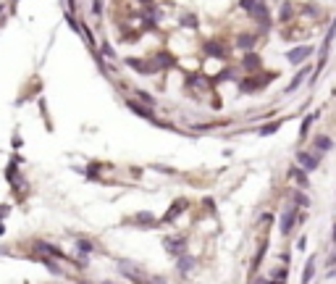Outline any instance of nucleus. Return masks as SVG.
Returning <instances> with one entry per match:
<instances>
[{
    "label": "nucleus",
    "mask_w": 336,
    "mask_h": 284,
    "mask_svg": "<svg viewBox=\"0 0 336 284\" xmlns=\"http://www.w3.org/2000/svg\"><path fill=\"white\" fill-rule=\"evenodd\" d=\"M276 74H242V79L236 82V87H239L242 95H257V92H263L265 87L271 84V79Z\"/></svg>",
    "instance_id": "obj_1"
},
{
    "label": "nucleus",
    "mask_w": 336,
    "mask_h": 284,
    "mask_svg": "<svg viewBox=\"0 0 336 284\" xmlns=\"http://www.w3.org/2000/svg\"><path fill=\"white\" fill-rule=\"evenodd\" d=\"M231 50L234 45L221 40V37H213V40L205 42V56H208L210 61H221V63H228L231 61Z\"/></svg>",
    "instance_id": "obj_2"
},
{
    "label": "nucleus",
    "mask_w": 336,
    "mask_h": 284,
    "mask_svg": "<svg viewBox=\"0 0 336 284\" xmlns=\"http://www.w3.org/2000/svg\"><path fill=\"white\" fill-rule=\"evenodd\" d=\"M297 219H300V208L289 200L284 208H281V216H279V232H281V237H292V232L297 229Z\"/></svg>",
    "instance_id": "obj_3"
},
{
    "label": "nucleus",
    "mask_w": 336,
    "mask_h": 284,
    "mask_svg": "<svg viewBox=\"0 0 336 284\" xmlns=\"http://www.w3.org/2000/svg\"><path fill=\"white\" fill-rule=\"evenodd\" d=\"M124 226L134 229H160V216H155L152 211H137L132 216L124 219Z\"/></svg>",
    "instance_id": "obj_4"
},
{
    "label": "nucleus",
    "mask_w": 336,
    "mask_h": 284,
    "mask_svg": "<svg viewBox=\"0 0 336 284\" xmlns=\"http://www.w3.org/2000/svg\"><path fill=\"white\" fill-rule=\"evenodd\" d=\"M116 266H118V271H121V276H126L132 284H144L150 279V274L144 271L142 266H137L134 260H124V258H118L116 260Z\"/></svg>",
    "instance_id": "obj_5"
},
{
    "label": "nucleus",
    "mask_w": 336,
    "mask_h": 284,
    "mask_svg": "<svg viewBox=\"0 0 336 284\" xmlns=\"http://www.w3.org/2000/svg\"><path fill=\"white\" fill-rule=\"evenodd\" d=\"M187 248H189V237H187L184 232H176V234L163 237V250H166L171 258H179V255H184V252H189Z\"/></svg>",
    "instance_id": "obj_6"
},
{
    "label": "nucleus",
    "mask_w": 336,
    "mask_h": 284,
    "mask_svg": "<svg viewBox=\"0 0 336 284\" xmlns=\"http://www.w3.org/2000/svg\"><path fill=\"white\" fill-rule=\"evenodd\" d=\"M189 197H176L171 205L166 208V213L160 216V226H171V224H176L179 221V216H184V213L189 211Z\"/></svg>",
    "instance_id": "obj_7"
},
{
    "label": "nucleus",
    "mask_w": 336,
    "mask_h": 284,
    "mask_svg": "<svg viewBox=\"0 0 336 284\" xmlns=\"http://www.w3.org/2000/svg\"><path fill=\"white\" fill-rule=\"evenodd\" d=\"M294 163L302 166L308 174H312V171H318V168H320V163H323V156H318V153L310 150V148H297Z\"/></svg>",
    "instance_id": "obj_8"
},
{
    "label": "nucleus",
    "mask_w": 336,
    "mask_h": 284,
    "mask_svg": "<svg viewBox=\"0 0 336 284\" xmlns=\"http://www.w3.org/2000/svg\"><path fill=\"white\" fill-rule=\"evenodd\" d=\"M124 105L129 111L134 113V116H140L142 121H147V124H160V119L155 116V108H150V105H144V103H140V100H134V97H124Z\"/></svg>",
    "instance_id": "obj_9"
},
{
    "label": "nucleus",
    "mask_w": 336,
    "mask_h": 284,
    "mask_svg": "<svg viewBox=\"0 0 336 284\" xmlns=\"http://www.w3.org/2000/svg\"><path fill=\"white\" fill-rule=\"evenodd\" d=\"M239 68H242V74H260V71H263V58H260V53H257V50L244 53V56L239 58Z\"/></svg>",
    "instance_id": "obj_10"
},
{
    "label": "nucleus",
    "mask_w": 336,
    "mask_h": 284,
    "mask_svg": "<svg viewBox=\"0 0 336 284\" xmlns=\"http://www.w3.org/2000/svg\"><path fill=\"white\" fill-rule=\"evenodd\" d=\"M310 56H312V45H297V48L286 50L284 58H286V63H292V66H305Z\"/></svg>",
    "instance_id": "obj_11"
},
{
    "label": "nucleus",
    "mask_w": 336,
    "mask_h": 284,
    "mask_svg": "<svg viewBox=\"0 0 336 284\" xmlns=\"http://www.w3.org/2000/svg\"><path fill=\"white\" fill-rule=\"evenodd\" d=\"M310 150H315L318 156H328V153L334 150V140H331V134H323V132L312 134V137H310Z\"/></svg>",
    "instance_id": "obj_12"
},
{
    "label": "nucleus",
    "mask_w": 336,
    "mask_h": 284,
    "mask_svg": "<svg viewBox=\"0 0 336 284\" xmlns=\"http://www.w3.org/2000/svg\"><path fill=\"white\" fill-rule=\"evenodd\" d=\"M289 179H292L294 187H300V189H310L312 187V184H310V174L305 171L302 166H297V163L289 166Z\"/></svg>",
    "instance_id": "obj_13"
},
{
    "label": "nucleus",
    "mask_w": 336,
    "mask_h": 284,
    "mask_svg": "<svg viewBox=\"0 0 336 284\" xmlns=\"http://www.w3.org/2000/svg\"><path fill=\"white\" fill-rule=\"evenodd\" d=\"M257 40H260V37H257L255 32H242V34H236V40L231 45L236 50H242V53H250V50L257 48Z\"/></svg>",
    "instance_id": "obj_14"
},
{
    "label": "nucleus",
    "mask_w": 336,
    "mask_h": 284,
    "mask_svg": "<svg viewBox=\"0 0 336 284\" xmlns=\"http://www.w3.org/2000/svg\"><path fill=\"white\" fill-rule=\"evenodd\" d=\"M310 74H312V66H310V63L300 66V71H297V74H294V79H292V82H289L286 87H284V92H286V95H292V92H297V90H300L302 84H305V79H308Z\"/></svg>",
    "instance_id": "obj_15"
},
{
    "label": "nucleus",
    "mask_w": 336,
    "mask_h": 284,
    "mask_svg": "<svg viewBox=\"0 0 336 284\" xmlns=\"http://www.w3.org/2000/svg\"><path fill=\"white\" fill-rule=\"evenodd\" d=\"M318 119H320V111H310L308 116L302 119V124H300V145L310 140V132H312V126H315Z\"/></svg>",
    "instance_id": "obj_16"
},
{
    "label": "nucleus",
    "mask_w": 336,
    "mask_h": 284,
    "mask_svg": "<svg viewBox=\"0 0 336 284\" xmlns=\"http://www.w3.org/2000/svg\"><path fill=\"white\" fill-rule=\"evenodd\" d=\"M74 248H76V255L89 258V255H92V252L97 250V245H95V240H89V237H76Z\"/></svg>",
    "instance_id": "obj_17"
},
{
    "label": "nucleus",
    "mask_w": 336,
    "mask_h": 284,
    "mask_svg": "<svg viewBox=\"0 0 336 284\" xmlns=\"http://www.w3.org/2000/svg\"><path fill=\"white\" fill-rule=\"evenodd\" d=\"M176 266H179V276H181V279H187V276L195 271L197 260H195V255H189V252H184V255H179V258H176Z\"/></svg>",
    "instance_id": "obj_18"
},
{
    "label": "nucleus",
    "mask_w": 336,
    "mask_h": 284,
    "mask_svg": "<svg viewBox=\"0 0 336 284\" xmlns=\"http://www.w3.org/2000/svg\"><path fill=\"white\" fill-rule=\"evenodd\" d=\"M289 197H292V203L297 205V208H310L312 200L308 195V189H300V187H292V192H289Z\"/></svg>",
    "instance_id": "obj_19"
},
{
    "label": "nucleus",
    "mask_w": 336,
    "mask_h": 284,
    "mask_svg": "<svg viewBox=\"0 0 336 284\" xmlns=\"http://www.w3.org/2000/svg\"><path fill=\"white\" fill-rule=\"evenodd\" d=\"M315 268H318V260H315V255H310L308 263H305V271H302V284H310V282H312Z\"/></svg>",
    "instance_id": "obj_20"
},
{
    "label": "nucleus",
    "mask_w": 336,
    "mask_h": 284,
    "mask_svg": "<svg viewBox=\"0 0 336 284\" xmlns=\"http://www.w3.org/2000/svg\"><path fill=\"white\" fill-rule=\"evenodd\" d=\"M281 126H284V119H279V121H271V124H263L260 129H257V134H260V137H271V134H276Z\"/></svg>",
    "instance_id": "obj_21"
},
{
    "label": "nucleus",
    "mask_w": 336,
    "mask_h": 284,
    "mask_svg": "<svg viewBox=\"0 0 336 284\" xmlns=\"http://www.w3.org/2000/svg\"><path fill=\"white\" fill-rule=\"evenodd\" d=\"M134 95L140 97V103L150 105V108H158V100H155V95H152V92H147V90H140V87H137V90H134Z\"/></svg>",
    "instance_id": "obj_22"
},
{
    "label": "nucleus",
    "mask_w": 336,
    "mask_h": 284,
    "mask_svg": "<svg viewBox=\"0 0 336 284\" xmlns=\"http://www.w3.org/2000/svg\"><path fill=\"white\" fill-rule=\"evenodd\" d=\"M97 53H100V58H108V61H116V58H118V56H116V50H113V45H111L108 40H103V42H100Z\"/></svg>",
    "instance_id": "obj_23"
},
{
    "label": "nucleus",
    "mask_w": 336,
    "mask_h": 284,
    "mask_svg": "<svg viewBox=\"0 0 336 284\" xmlns=\"http://www.w3.org/2000/svg\"><path fill=\"white\" fill-rule=\"evenodd\" d=\"M279 19L284 21V24L294 19V16H292V3H284V5H281V16H279Z\"/></svg>",
    "instance_id": "obj_24"
},
{
    "label": "nucleus",
    "mask_w": 336,
    "mask_h": 284,
    "mask_svg": "<svg viewBox=\"0 0 336 284\" xmlns=\"http://www.w3.org/2000/svg\"><path fill=\"white\" fill-rule=\"evenodd\" d=\"M294 250H300V252L308 250V234H300V240H297V248H294Z\"/></svg>",
    "instance_id": "obj_25"
},
{
    "label": "nucleus",
    "mask_w": 336,
    "mask_h": 284,
    "mask_svg": "<svg viewBox=\"0 0 336 284\" xmlns=\"http://www.w3.org/2000/svg\"><path fill=\"white\" fill-rule=\"evenodd\" d=\"M257 3H260V0H239V5H242V8H244V11H247V13H250L252 8H255V5H257Z\"/></svg>",
    "instance_id": "obj_26"
},
{
    "label": "nucleus",
    "mask_w": 336,
    "mask_h": 284,
    "mask_svg": "<svg viewBox=\"0 0 336 284\" xmlns=\"http://www.w3.org/2000/svg\"><path fill=\"white\" fill-rule=\"evenodd\" d=\"M11 208H13L11 203H0V221H5V216L11 213Z\"/></svg>",
    "instance_id": "obj_27"
},
{
    "label": "nucleus",
    "mask_w": 336,
    "mask_h": 284,
    "mask_svg": "<svg viewBox=\"0 0 336 284\" xmlns=\"http://www.w3.org/2000/svg\"><path fill=\"white\" fill-rule=\"evenodd\" d=\"M92 16H103V0H92Z\"/></svg>",
    "instance_id": "obj_28"
},
{
    "label": "nucleus",
    "mask_w": 336,
    "mask_h": 284,
    "mask_svg": "<svg viewBox=\"0 0 336 284\" xmlns=\"http://www.w3.org/2000/svg\"><path fill=\"white\" fill-rule=\"evenodd\" d=\"M181 24H184V27H192V29H195V27H197V19L192 16V13H187V16L181 19Z\"/></svg>",
    "instance_id": "obj_29"
},
{
    "label": "nucleus",
    "mask_w": 336,
    "mask_h": 284,
    "mask_svg": "<svg viewBox=\"0 0 336 284\" xmlns=\"http://www.w3.org/2000/svg\"><path fill=\"white\" fill-rule=\"evenodd\" d=\"M11 145H13V150H16V153L21 150V145H24V140H21V134H19V132L13 134V142H11Z\"/></svg>",
    "instance_id": "obj_30"
},
{
    "label": "nucleus",
    "mask_w": 336,
    "mask_h": 284,
    "mask_svg": "<svg viewBox=\"0 0 336 284\" xmlns=\"http://www.w3.org/2000/svg\"><path fill=\"white\" fill-rule=\"evenodd\" d=\"M144 284H163V279H160V276H150V279L144 282Z\"/></svg>",
    "instance_id": "obj_31"
},
{
    "label": "nucleus",
    "mask_w": 336,
    "mask_h": 284,
    "mask_svg": "<svg viewBox=\"0 0 336 284\" xmlns=\"http://www.w3.org/2000/svg\"><path fill=\"white\" fill-rule=\"evenodd\" d=\"M331 240L336 242V221H334V224H331Z\"/></svg>",
    "instance_id": "obj_32"
},
{
    "label": "nucleus",
    "mask_w": 336,
    "mask_h": 284,
    "mask_svg": "<svg viewBox=\"0 0 336 284\" xmlns=\"http://www.w3.org/2000/svg\"><path fill=\"white\" fill-rule=\"evenodd\" d=\"M5 234V221H0V237Z\"/></svg>",
    "instance_id": "obj_33"
},
{
    "label": "nucleus",
    "mask_w": 336,
    "mask_h": 284,
    "mask_svg": "<svg viewBox=\"0 0 336 284\" xmlns=\"http://www.w3.org/2000/svg\"><path fill=\"white\" fill-rule=\"evenodd\" d=\"M103 284H118V282H103Z\"/></svg>",
    "instance_id": "obj_34"
}]
</instances>
